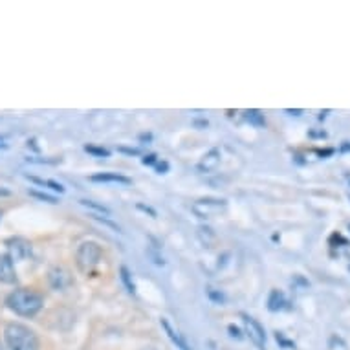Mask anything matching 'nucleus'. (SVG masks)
Here are the masks:
<instances>
[{"label":"nucleus","mask_w":350,"mask_h":350,"mask_svg":"<svg viewBox=\"0 0 350 350\" xmlns=\"http://www.w3.org/2000/svg\"><path fill=\"white\" fill-rule=\"evenodd\" d=\"M6 304L11 312H15L20 317H33L35 314L41 312L44 299L37 292L28 290V288H20V290H15L7 295Z\"/></svg>","instance_id":"nucleus-1"},{"label":"nucleus","mask_w":350,"mask_h":350,"mask_svg":"<svg viewBox=\"0 0 350 350\" xmlns=\"http://www.w3.org/2000/svg\"><path fill=\"white\" fill-rule=\"evenodd\" d=\"M7 350H39V338L30 326L22 323H7L4 328Z\"/></svg>","instance_id":"nucleus-2"},{"label":"nucleus","mask_w":350,"mask_h":350,"mask_svg":"<svg viewBox=\"0 0 350 350\" xmlns=\"http://www.w3.org/2000/svg\"><path fill=\"white\" fill-rule=\"evenodd\" d=\"M101 246L94 240H85L79 244L77 248V255H75V259H77V266L81 272L85 273H90L97 264H99V260H101Z\"/></svg>","instance_id":"nucleus-3"},{"label":"nucleus","mask_w":350,"mask_h":350,"mask_svg":"<svg viewBox=\"0 0 350 350\" xmlns=\"http://www.w3.org/2000/svg\"><path fill=\"white\" fill-rule=\"evenodd\" d=\"M244 325H246V334H248V338L251 339V343L259 350H264L266 332H264V328H262V325H260L257 319L249 317V315H244Z\"/></svg>","instance_id":"nucleus-4"},{"label":"nucleus","mask_w":350,"mask_h":350,"mask_svg":"<svg viewBox=\"0 0 350 350\" xmlns=\"http://www.w3.org/2000/svg\"><path fill=\"white\" fill-rule=\"evenodd\" d=\"M7 249H9V257H11V260H24L30 257L31 253V244L28 240H24V238H20V236H17V238H9V240L6 242Z\"/></svg>","instance_id":"nucleus-5"},{"label":"nucleus","mask_w":350,"mask_h":350,"mask_svg":"<svg viewBox=\"0 0 350 350\" xmlns=\"http://www.w3.org/2000/svg\"><path fill=\"white\" fill-rule=\"evenodd\" d=\"M50 284L54 290H66L72 284V275L64 268H54L50 272Z\"/></svg>","instance_id":"nucleus-6"},{"label":"nucleus","mask_w":350,"mask_h":350,"mask_svg":"<svg viewBox=\"0 0 350 350\" xmlns=\"http://www.w3.org/2000/svg\"><path fill=\"white\" fill-rule=\"evenodd\" d=\"M0 283H4V284L17 283L15 266H13V260L9 255H0Z\"/></svg>","instance_id":"nucleus-7"},{"label":"nucleus","mask_w":350,"mask_h":350,"mask_svg":"<svg viewBox=\"0 0 350 350\" xmlns=\"http://www.w3.org/2000/svg\"><path fill=\"white\" fill-rule=\"evenodd\" d=\"M162 326H163V330H165V334L169 336V339L173 341V343L176 345V349H180V350H193V347L187 343V339L183 338L176 328H173L171 326V323L167 319H162Z\"/></svg>","instance_id":"nucleus-8"},{"label":"nucleus","mask_w":350,"mask_h":350,"mask_svg":"<svg viewBox=\"0 0 350 350\" xmlns=\"http://www.w3.org/2000/svg\"><path fill=\"white\" fill-rule=\"evenodd\" d=\"M218 163H220V151H218V149H211V151L207 152V154H204V158L200 160L198 169L202 171V173H209V171L217 169Z\"/></svg>","instance_id":"nucleus-9"},{"label":"nucleus","mask_w":350,"mask_h":350,"mask_svg":"<svg viewBox=\"0 0 350 350\" xmlns=\"http://www.w3.org/2000/svg\"><path fill=\"white\" fill-rule=\"evenodd\" d=\"M92 181H112V183H125L128 185L130 183V178L123 175H117V173H97V175L90 176Z\"/></svg>","instance_id":"nucleus-10"},{"label":"nucleus","mask_w":350,"mask_h":350,"mask_svg":"<svg viewBox=\"0 0 350 350\" xmlns=\"http://www.w3.org/2000/svg\"><path fill=\"white\" fill-rule=\"evenodd\" d=\"M79 204L83 205V207H86V209H90L92 215H105V217H112V211H110L107 205L99 204V202H94V200H88V198H83L79 200Z\"/></svg>","instance_id":"nucleus-11"},{"label":"nucleus","mask_w":350,"mask_h":350,"mask_svg":"<svg viewBox=\"0 0 350 350\" xmlns=\"http://www.w3.org/2000/svg\"><path fill=\"white\" fill-rule=\"evenodd\" d=\"M196 204H198V205H204V211L198 213V215H200L202 218H205L207 215H209V209H213V211H218V209L226 207V202H224V200H211V198L198 200Z\"/></svg>","instance_id":"nucleus-12"},{"label":"nucleus","mask_w":350,"mask_h":350,"mask_svg":"<svg viewBox=\"0 0 350 350\" xmlns=\"http://www.w3.org/2000/svg\"><path fill=\"white\" fill-rule=\"evenodd\" d=\"M268 308H270L272 312H277V310H283L284 308V295L279 290H273L272 293H270Z\"/></svg>","instance_id":"nucleus-13"},{"label":"nucleus","mask_w":350,"mask_h":350,"mask_svg":"<svg viewBox=\"0 0 350 350\" xmlns=\"http://www.w3.org/2000/svg\"><path fill=\"white\" fill-rule=\"evenodd\" d=\"M119 277H121V281H123V284H125V288H127V292L128 293H136V286H134V281H132V275H130V272H128V268L127 266H121L119 268Z\"/></svg>","instance_id":"nucleus-14"},{"label":"nucleus","mask_w":350,"mask_h":350,"mask_svg":"<svg viewBox=\"0 0 350 350\" xmlns=\"http://www.w3.org/2000/svg\"><path fill=\"white\" fill-rule=\"evenodd\" d=\"M246 119H248L253 127H264L266 125V117L260 110H248V112H246Z\"/></svg>","instance_id":"nucleus-15"},{"label":"nucleus","mask_w":350,"mask_h":350,"mask_svg":"<svg viewBox=\"0 0 350 350\" xmlns=\"http://www.w3.org/2000/svg\"><path fill=\"white\" fill-rule=\"evenodd\" d=\"M205 293H207V297H209L213 302H217V304H224V302H226V295H224L220 290H215V288H205Z\"/></svg>","instance_id":"nucleus-16"},{"label":"nucleus","mask_w":350,"mask_h":350,"mask_svg":"<svg viewBox=\"0 0 350 350\" xmlns=\"http://www.w3.org/2000/svg\"><path fill=\"white\" fill-rule=\"evenodd\" d=\"M30 194L31 196H35V198H39V200L48 202V204H59V198H55V196H52V194H48V193H39V191H33V189H31Z\"/></svg>","instance_id":"nucleus-17"},{"label":"nucleus","mask_w":350,"mask_h":350,"mask_svg":"<svg viewBox=\"0 0 350 350\" xmlns=\"http://www.w3.org/2000/svg\"><path fill=\"white\" fill-rule=\"evenodd\" d=\"M86 152H92V154H97V156H109L110 152L107 149H103V147H92V145H86L85 147Z\"/></svg>","instance_id":"nucleus-18"},{"label":"nucleus","mask_w":350,"mask_h":350,"mask_svg":"<svg viewBox=\"0 0 350 350\" xmlns=\"http://www.w3.org/2000/svg\"><path fill=\"white\" fill-rule=\"evenodd\" d=\"M228 332H230L231 338H236V339H242V338H244V336H242V332H240V328H238V326H235V325H230V326H228Z\"/></svg>","instance_id":"nucleus-19"},{"label":"nucleus","mask_w":350,"mask_h":350,"mask_svg":"<svg viewBox=\"0 0 350 350\" xmlns=\"http://www.w3.org/2000/svg\"><path fill=\"white\" fill-rule=\"evenodd\" d=\"M141 163H143V165H154V163H156V156H154V154H147V156L141 158Z\"/></svg>","instance_id":"nucleus-20"},{"label":"nucleus","mask_w":350,"mask_h":350,"mask_svg":"<svg viewBox=\"0 0 350 350\" xmlns=\"http://www.w3.org/2000/svg\"><path fill=\"white\" fill-rule=\"evenodd\" d=\"M138 209H141V211L149 213V215H151V217H156V211H154V209H152V207H149V205L138 204Z\"/></svg>","instance_id":"nucleus-21"},{"label":"nucleus","mask_w":350,"mask_h":350,"mask_svg":"<svg viewBox=\"0 0 350 350\" xmlns=\"http://www.w3.org/2000/svg\"><path fill=\"white\" fill-rule=\"evenodd\" d=\"M169 169V165H167V162H162V163H158V173L162 175V173H165V171Z\"/></svg>","instance_id":"nucleus-22"},{"label":"nucleus","mask_w":350,"mask_h":350,"mask_svg":"<svg viewBox=\"0 0 350 350\" xmlns=\"http://www.w3.org/2000/svg\"><path fill=\"white\" fill-rule=\"evenodd\" d=\"M0 196H11V191H7L6 187H0Z\"/></svg>","instance_id":"nucleus-23"},{"label":"nucleus","mask_w":350,"mask_h":350,"mask_svg":"<svg viewBox=\"0 0 350 350\" xmlns=\"http://www.w3.org/2000/svg\"><path fill=\"white\" fill-rule=\"evenodd\" d=\"M286 112H288V114H292V116H301L302 114V110H292V109H288Z\"/></svg>","instance_id":"nucleus-24"},{"label":"nucleus","mask_w":350,"mask_h":350,"mask_svg":"<svg viewBox=\"0 0 350 350\" xmlns=\"http://www.w3.org/2000/svg\"><path fill=\"white\" fill-rule=\"evenodd\" d=\"M341 151H350V143H349V141H345L343 147H341Z\"/></svg>","instance_id":"nucleus-25"},{"label":"nucleus","mask_w":350,"mask_h":350,"mask_svg":"<svg viewBox=\"0 0 350 350\" xmlns=\"http://www.w3.org/2000/svg\"><path fill=\"white\" fill-rule=\"evenodd\" d=\"M0 147H2V149H7V145L4 143V138H2V136H0Z\"/></svg>","instance_id":"nucleus-26"},{"label":"nucleus","mask_w":350,"mask_h":350,"mask_svg":"<svg viewBox=\"0 0 350 350\" xmlns=\"http://www.w3.org/2000/svg\"><path fill=\"white\" fill-rule=\"evenodd\" d=\"M0 350H4V349H2V347H0ZM6 350H7V349H6Z\"/></svg>","instance_id":"nucleus-27"},{"label":"nucleus","mask_w":350,"mask_h":350,"mask_svg":"<svg viewBox=\"0 0 350 350\" xmlns=\"http://www.w3.org/2000/svg\"><path fill=\"white\" fill-rule=\"evenodd\" d=\"M0 217H2V211H0Z\"/></svg>","instance_id":"nucleus-28"}]
</instances>
